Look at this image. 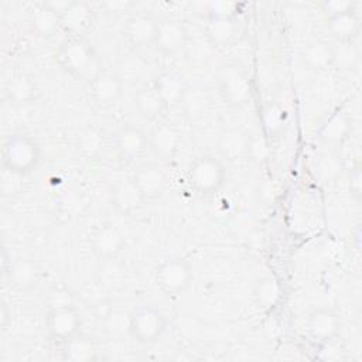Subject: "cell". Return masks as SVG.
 <instances>
[{"instance_id": "cell-1", "label": "cell", "mask_w": 362, "mask_h": 362, "mask_svg": "<svg viewBox=\"0 0 362 362\" xmlns=\"http://www.w3.org/2000/svg\"><path fill=\"white\" fill-rule=\"evenodd\" d=\"M58 65L69 75L90 81L99 74L100 64L92 44L79 35L65 40L57 51Z\"/></svg>"}, {"instance_id": "cell-2", "label": "cell", "mask_w": 362, "mask_h": 362, "mask_svg": "<svg viewBox=\"0 0 362 362\" xmlns=\"http://www.w3.org/2000/svg\"><path fill=\"white\" fill-rule=\"evenodd\" d=\"M41 160L38 143L23 133H14L7 137L3 146V167L14 173L27 175L33 173Z\"/></svg>"}, {"instance_id": "cell-3", "label": "cell", "mask_w": 362, "mask_h": 362, "mask_svg": "<svg viewBox=\"0 0 362 362\" xmlns=\"http://www.w3.org/2000/svg\"><path fill=\"white\" fill-rule=\"evenodd\" d=\"M223 161L214 154H202L197 157L187 171L189 187L202 195L216 192L225 181Z\"/></svg>"}, {"instance_id": "cell-4", "label": "cell", "mask_w": 362, "mask_h": 362, "mask_svg": "<svg viewBox=\"0 0 362 362\" xmlns=\"http://www.w3.org/2000/svg\"><path fill=\"white\" fill-rule=\"evenodd\" d=\"M218 90L223 102L232 107L246 106L252 99V82L236 64L223 65L216 78Z\"/></svg>"}, {"instance_id": "cell-5", "label": "cell", "mask_w": 362, "mask_h": 362, "mask_svg": "<svg viewBox=\"0 0 362 362\" xmlns=\"http://www.w3.org/2000/svg\"><path fill=\"white\" fill-rule=\"evenodd\" d=\"M129 334L140 344H153L165 332L167 317L153 305H141L127 315Z\"/></svg>"}, {"instance_id": "cell-6", "label": "cell", "mask_w": 362, "mask_h": 362, "mask_svg": "<svg viewBox=\"0 0 362 362\" xmlns=\"http://www.w3.org/2000/svg\"><path fill=\"white\" fill-rule=\"evenodd\" d=\"M192 280V266L181 256L167 257L156 269V283L168 296L182 294L189 288Z\"/></svg>"}, {"instance_id": "cell-7", "label": "cell", "mask_w": 362, "mask_h": 362, "mask_svg": "<svg viewBox=\"0 0 362 362\" xmlns=\"http://www.w3.org/2000/svg\"><path fill=\"white\" fill-rule=\"evenodd\" d=\"M81 327L82 318L74 304L49 308L47 313V329L54 339L64 342L79 334Z\"/></svg>"}, {"instance_id": "cell-8", "label": "cell", "mask_w": 362, "mask_h": 362, "mask_svg": "<svg viewBox=\"0 0 362 362\" xmlns=\"http://www.w3.org/2000/svg\"><path fill=\"white\" fill-rule=\"evenodd\" d=\"M90 249L100 260L116 259L126 246L123 233L110 222L99 225L90 235Z\"/></svg>"}, {"instance_id": "cell-9", "label": "cell", "mask_w": 362, "mask_h": 362, "mask_svg": "<svg viewBox=\"0 0 362 362\" xmlns=\"http://www.w3.org/2000/svg\"><path fill=\"white\" fill-rule=\"evenodd\" d=\"M252 136L236 126L225 127L216 140V151L221 160L240 161L249 157Z\"/></svg>"}, {"instance_id": "cell-10", "label": "cell", "mask_w": 362, "mask_h": 362, "mask_svg": "<svg viewBox=\"0 0 362 362\" xmlns=\"http://www.w3.org/2000/svg\"><path fill=\"white\" fill-rule=\"evenodd\" d=\"M188 41L185 24L177 18H161L157 23L154 44L157 51L171 55L181 51Z\"/></svg>"}, {"instance_id": "cell-11", "label": "cell", "mask_w": 362, "mask_h": 362, "mask_svg": "<svg viewBox=\"0 0 362 362\" xmlns=\"http://www.w3.org/2000/svg\"><path fill=\"white\" fill-rule=\"evenodd\" d=\"M148 148L161 160L170 161L173 160L182 143L180 130L168 122H161L153 127V130L147 134Z\"/></svg>"}, {"instance_id": "cell-12", "label": "cell", "mask_w": 362, "mask_h": 362, "mask_svg": "<svg viewBox=\"0 0 362 362\" xmlns=\"http://www.w3.org/2000/svg\"><path fill=\"white\" fill-rule=\"evenodd\" d=\"M148 148L147 134L133 124L123 126L115 136V150L122 161L132 163L140 158Z\"/></svg>"}, {"instance_id": "cell-13", "label": "cell", "mask_w": 362, "mask_h": 362, "mask_svg": "<svg viewBox=\"0 0 362 362\" xmlns=\"http://www.w3.org/2000/svg\"><path fill=\"white\" fill-rule=\"evenodd\" d=\"M123 92V81L116 72L100 71L89 81L92 100L103 107L115 105Z\"/></svg>"}, {"instance_id": "cell-14", "label": "cell", "mask_w": 362, "mask_h": 362, "mask_svg": "<svg viewBox=\"0 0 362 362\" xmlns=\"http://www.w3.org/2000/svg\"><path fill=\"white\" fill-rule=\"evenodd\" d=\"M132 180L146 201L158 198L167 187V175L156 163H141L134 170Z\"/></svg>"}, {"instance_id": "cell-15", "label": "cell", "mask_w": 362, "mask_h": 362, "mask_svg": "<svg viewBox=\"0 0 362 362\" xmlns=\"http://www.w3.org/2000/svg\"><path fill=\"white\" fill-rule=\"evenodd\" d=\"M158 20L148 13H134L124 24L123 33L130 45L134 48H144L154 44Z\"/></svg>"}, {"instance_id": "cell-16", "label": "cell", "mask_w": 362, "mask_h": 362, "mask_svg": "<svg viewBox=\"0 0 362 362\" xmlns=\"http://www.w3.org/2000/svg\"><path fill=\"white\" fill-rule=\"evenodd\" d=\"M307 329L314 341L324 342L339 335L341 318L335 310L320 307L310 313L307 320Z\"/></svg>"}, {"instance_id": "cell-17", "label": "cell", "mask_w": 362, "mask_h": 362, "mask_svg": "<svg viewBox=\"0 0 362 362\" xmlns=\"http://www.w3.org/2000/svg\"><path fill=\"white\" fill-rule=\"evenodd\" d=\"M110 201L113 208L122 215L133 214L146 202L144 197L141 195L132 177L126 180H119L113 184L110 191Z\"/></svg>"}, {"instance_id": "cell-18", "label": "cell", "mask_w": 362, "mask_h": 362, "mask_svg": "<svg viewBox=\"0 0 362 362\" xmlns=\"http://www.w3.org/2000/svg\"><path fill=\"white\" fill-rule=\"evenodd\" d=\"M351 132H352L351 117L342 110H335L321 123L315 136L320 141L335 146V144L344 143L349 137Z\"/></svg>"}, {"instance_id": "cell-19", "label": "cell", "mask_w": 362, "mask_h": 362, "mask_svg": "<svg viewBox=\"0 0 362 362\" xmlns=\"http://www.w3.org/2000/svg\"><path fill=\"white\" fill-rule=\"evenodd\" d=\"M8 283L18 291L33 290L40 280V267L31 257H18L7 269Z\"/></svg>"}, {"instance_id": "cell-20", "label": "cell", "mask_w": 362, "mask_h": 362, "mask_svg": "<svg viewBox=\"0 0 362 362\" xmlns=\"http://www.w3.org/2000/svg\"><path fill=\"white\" fill-rule=\"evenodd\" d=\"M300 58L307 69L324 72L334 68V45L324 40H314L303 48Z\"/></svg>"}, {"instance_id": "cell-21", "label": "cell", "mask_w": 362, "mask_h": 362, "mask_svg": "<svg viewBox=\"0 0 362 362\" xmlns=\"http://www.w3.org/2000/svg\"><path fill=\"white\" fill-rule=\"evenodd\" d=\"M327 28L337 42H354L359 33V17L355 10L329 16Z\"/></svg>"}, {"instance_id": "cell-22", "label": "cell", "mask_w": 362, "mask_h": 362, "mask_svg": "<svg viewBox=\"0 0 362 362\" xmlns=\"http://www.w3.org/2000/svg\"><path fill=\"white\" fill-rule=\"evenodd\" d=\"M62 358L69 362H92L98 358V344L81 332L62 342Z\"/></svg>"}, {"instance_id": "cell-23", "label": "cell", "mask_w": 362, "mask_h": 362, "mask_svg": "<svg viewBox=\"0 0 362 362\" xmlns=\"http://www.w3.org/2000/svg\"><path fill=\"white\" fill-rule=\"evenodd\" d=\"M153 86L157 89L160 96L163 98L165 106H177L181 103L187 85L181 75L175 72H163L160 74L154 82Z\"/></svg>"}, {"instance_id": "cell-24", "label": "cell", "mask_w": 362, "mask_h": 362, "mask_svg": "<svg viewBox=\"0 0 362 362\" xmlns=\"http://www.w3.org/2000/svg\"><path fill=\"white\" fill-rule=\"evenodd\" d=\"M238 25L230 17H209L205 24V37L214 47H226L236 37Z\"/></svg>"}, {"instance_id": "cell-25", "label": "cell", "mask_w": 362, "mask_h": 362, "mask_svg": "<svg viewBox=\"0 0 362 362\" xmlns=\"http://www.w3.org/2000/svg\"><path fill=\"white\" fill-rule=\"evenodd\" d=\"M134 106L146 120H157L167 107L157 89L151 85L140 88L134 95Z\"/></svg>"}, {"instance_id": "cell-26", "label": "cell", "mask_w": 362, "mask_h": 362, "mask_svg": "<svg viewBox=\"0 0 362 362\" xmlns=\"http://www.w3.org/2000/svg\"><path fill=\"white\" fill-rule=\"evenodd\" d=\"M93 21V10L86 1L72 0L69 8L62 14L61 23L65 30L74 35L83 33Z\"/></svg>"}, {"instance_id": "cell-27", "label": "cell", "mask_w": 362, "mask_h": 362, "mask_svg": "<svg viewBox=\"0 0 362 362\" xmlns=\"http://www.w3.org/2000/svg\"><path fill=\"white\" fill-rule=\"evenodd\" d=\"M281 296L280 281L274 276L259 277L252 288L255 304L262 310H272L277 305Z\"/></svg>"}, {"instance_id": "cell-28", "label": "cell", "mask_w": 362, "mask_h": 362, "mask_svg": "<svg viewBox=\"0 0 362 362\" xmlns=\"http://www.w3.org/2000/svg\"><path fill=\"white\" fill-rule=\"evenodd\" d=\"M6 96L16 105H25L37 98L38 89L35 81L25 74H17L6 83Z\"/></svg>"}, {"instance_id": "cell-29", "label": "cell", "mask_w": 362, "mask_h": 362, "mask_svg": "<svg viewBox=\"0 0 362 362\" xmlns=\"http://www.w3.org/2000/svg\"><path fill=\"white\" fill-rule=\"evenodd\" d=\"M31 27L37 35L51 38L62 27L61 16L42 1L31 11Z\"/></svg>"}, {"instance_id": "cell-30", "label": "cell", "mask_w": 362, "mask_h": 362, "mask_svg": "<svg viewBox=\"0 0 362 362\" xmlns=\"http://www.w3.org/2000/svg\"><path fill=\"white\" fill-rule=\"evenodd\" d=\"M211 105V98L205 88L201 86H187L185 95L180 103V106L184 107V112L191 119L202 117Z\"/></svg>"}, {"instance_id": "cell-31", "label": "cell", "mask_w": 362, "mask_h": 362, "mask_svg": "<svg viewBox=\"0 0 362 362\" xmlns=\"http://www.w3.org/2000/svg\"><path fill=\"white\" fill-rule=\"evenodd\" d=\"M359 62V49L355 42H337L334 45V66L341 71H354Z\"/></svg>"}, {"instance_id": "cell-32", "label": "cell", "mask_w": 362, "mask_h": 362, "mask_svg": "<svg viewBox=\"0 0 362 362\" xmlns=\"http://www.w3.org/2000/svg\"><path fill=\"white\" fill-rule=\"evenodd\" d=\"M98 279L103 287L113 290L120 287L124 281V270L119 263H116V259L102 260V266L98 272Z\"/></svg>"}, {"instance_id": "cell-33", "label": "cell", "mask_w": 362, "mask_h": 362, "mask_svg": "<svg viewBox=\"0 0 362 362\" xmlns=\"http://www.w3.org/2000/svg\"><path fill=\"white\" fill-rule=\"evenodd\" d=\"M120 72H116L122 81H136L147 68V64L136 54L127 55L120 61Z\"/></svg>"}, {"instance_id": "cell-34", "label": "cell", "mask_w": 362, "mask_h": 362, "mask_svg": "<svg viewBox=\"0 0 362 362\" xmlns=\"http://www.w3.org/2000/svg\"><path fill=\"white\" fill-rule=\"evenodd\" d=\"M287 122V115L279 105H269L263 112V123L269 134H277L283 130Z\"/></svg>"}, {"instance_id": "cell-35", "label": "cell", "mask_w": 362, "mask_h": 362, "mask_svg": "<svg viewBox=\"0 0 362 362\" xmlns=\"http://www.w3.org/2000/svg\"><path fill=\"white\" fill-rule=\"evenodd\" d=\"M24 177L25 175H23V174H18V173L4 168L1 173V181H0L1 194L8 198L20 195L24 189V181H23Z\"/></svg>"}, {"instance_id": "cell-36", "label": "cell", "mask_w": 362, "mask_h": 362, "mask_svg": "<svg viewBox=\"0 0 362 362\" xmlns=\"http://www.w3.org/2000/svg\"><path fill=\"white\" fill-rule=\"evenodd\" d=\"M339 339L341 338L335 337L332 339L318 342L320 344V351L317 354V358L320 361H328V362L342 361L345 358V346Z\"/></svg>"}, {"instance_id": "cell-37", "label": "cell", "mask_w": 362, "mask_h": 362, "mask_svg": "<svg viewBox=\"0 0 362 362\" xmlns=\"http://www.w3.org/2000/svg\"><path fill=\"white\" fill-rule=\"evenodd\" d=\"M78 146H79L81 151H83L88 156H92L99 151V148L102 146V137L96 130L88 129L81 134V137L78 140Z\"/></svg>"}, {"instance_id": "cell-38", "label": "cell", "mask_w": 362, "mask_h": 362, "mask_svg": "<svg viewBox=\"0 0 362 362\" xmlns=\"http://www.w3.org/2000/svg\"><path fill=\"white\" fill-rule=\"evenodd\" d=\"M45 303L49 308H55V307H64V305H72V294L62 287H52L48 291V296L45 298Z\"/></svg>"}, {"instance_id": "cell-39", "label": "cell", "mask_w": 362, "mask_h": 362, "mask_svg": "<svg viewBox=\"0 0 362 362\" xmlns=\"http://www.w3.org/2000/svg\"><path fill=\"white\" fill-rule=\"evenodd\" d=\"M355 4L356 3L351 0H325L321 3V7H322V11L327 14V17H329L339 13L355 10Z\"/></svg>"}, {"instance_id": "cell-40", "label": "cell", "mask_w": 362, "mask_h": 362, "mask_svg": "<svg viewBox=\"0 0 362 362\" xmlns=\"http://www.w3.org/2000/svg\"><path fill=\"white\" fill-rule=\"evenodd\" d=\"M349 192L356 201L362 197V174L359 165H356L349 174Z\"/></svg>"}, {"instance_id": "cell-41", "label": "cell", "mask_w": 362, "mask_h": 362, "mask_svg": "<svg viewBox=\"0 0 362 362\" xmlns=\"http://www.w3.org/2000/svg\"><path fill=\"white\" fill-rule=\"evenodd\" d=\"M102 6L106 8V11H110V13H122V11H127V10L133 6V3H132V1H127V0H124V1L113 0V1H105Z\"/></svg>"}, {"instance_id": "cell-42", "label": "cell", "mask_w": 362, "mask_h": 362, "mask_svg": "<svg viewBox=\"0 0 362 362\" xmlns=\"http://www.w3.org/2000/svg\"><path fill=\"white\" fill-rule=\"evenodd\" d=\"M52 11L58 13L61 17L62 14L69 8L72 0H51V1H44Z\"/></svg>"}, {"instance_id": "cell-43", "label": "cell", "mask_w": 362, "mask_h": 362, "mask_svg": "<svg viewBox=\"0 0 362 362\" xmlns=\"http://www.w3.org/2000/svg\"><path fill=\"white\" fill-rule=\"evenodd\" d=\"M7 317H8V311H7L6 304H3V307H1V325L3 327H6V324H7Z\"/></svg>"}]
</instances>
